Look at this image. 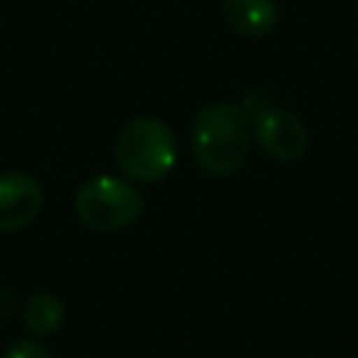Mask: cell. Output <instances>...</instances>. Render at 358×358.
I'll return each mask as SVG.
<instances>
[{"label":"cell","mask_w":358,"mask_h":358,"mask_svg":"<svg viewBox=\"0 0 358 358\" xmlns=\"http://www.w3.org/2000/svg\"><path fill=\"white\" fill-rule=\"evenodd\" d=\"M64 322V305L56 294L50 291H36L25 299L22 305V324L28 333L39 336V338H48L53 333H59Z\"/></svg>","instance_id":"cell-7"},{"label":"cell","mask_w":358,"mask_h":358,"mask_svg":"<svg viewBox=\"0 0 358 358\" xmlns=\"http://www.w3.org/2000/svg\"><path fill=\"white\" fill-rule=\"evenodd\" d=\"M224 22L238 36L260 39L277 25V6L274 0H227Z\"/></svg>","instance_id":"cell-6"},{"label":"cell","mask_w":358,"mask_h":358,"mask_svg":"<svg viewBox=\"0 0 358 358\" xmlns=\"http://www.w3.org/2000/svg\"><path fill=\"white\" fill-rule=\"evenodd\" d=\"M190 145L204 173L227 179L246 165L252 145V117L243 106L229 101L207 103L193 117Z\"/></svg>","instance_id":"cell-1"},{"label":"cell","mask_w":358,"mask_h":358,"mask_svg":"<svg viewBox=\"0 0 358 358\" xmlns=\"http://www.w3.org/2000/svg\"><path fill=\"white\" fill-rule=\"evenodd\" d=\"M179 157L173 129L154 115L131 117L115 137V162L131 182H159L165 179Z\"/></svg>","instance_id":"cell-2"},{"label":"cell","mask_w":358,"mask_h":358,"mask_svg":"<svg viewBox=\"0 0 358 358\" xmlns=\"http://www.w3.org/2000/svg\"><path fill=\"white\" fill-rule=\"evenodd\" d=\"M143 196L131 179L95 176L76 193V215L92 232H120L131 227L143 213Z\"/></svg>","instance_id":"cell-3"},{"label":"cell","mask_w":358,"mask_h":358,"mask_svg":"<svg viewBox=\"0 0 358 358\" xmlns=\"http://www.w3.org/2000/svg\"><path fill=\"white\" fill-rule=\"evenodd\" d=\"M3 358H53V355L34 338H17L11 341V347H6Z\"/></svg>","instance_id":"cell-8"},{"label":"cell","mask_w":358,"mask_h":358,"mask_svg":"<svg viewBox=\"0 0 358 358\" xmlns=\"http://www.w3.org/2000/svg\"><path fill=\"white\" fill-rule=\"evenodd\" d=\"M45 204L42 185L25 171L0 173V232H17L28 227Z\"/></svg>","instance_id":"cell-5"},{"label":"cell","mask_w":358,"mask_h":358,"mask_svg":"<svg viewBox=\"0 0 358 358\" xmlns=\"http://www.w3.org/2000/svg\"><path fill=\"white\" fill-rule=\"evenodd\" d=\"M252 137L257 140L260 151L277 162H294L308 148V129L305 123L280 106H263L252 115Z\"/></svg>","instance_id":"cell-4"}]
</instances>
